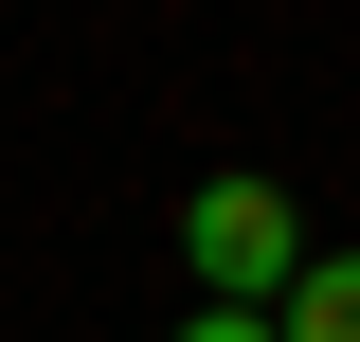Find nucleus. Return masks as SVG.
<instances>
[{
    "mask_svg": "<svg viewBox=\"0 0 360 342\" xmlns=\"http://www.w3.org/2000/svg\"><path fill=\"white\" fill-rule=\"evenodd\" d=\"M270 324H288V342H360V253H324V270H307V289L270 306Z\"/></svg>",
    "mask_w": 360,
    "mask_h": 342,
    "instance_id": "f03ea898",
    "label": "nucleus"
},
{
    "mask_svg": "<svg viewBox=\"0 0 360 342\" xmlns=\"http://www.w3.org/2000/svg\"><path fill=\"white\" fill-rule=\"evenodd\" d=\"M180 253H198V289H217V306H288V289L324 270V253H307V216H288V180H252V163L180 198Z\"/></svg>",
    "mask_w": 360,
    "mask_h": 342,
    "instance_id": "f257e3e1",
    "label": "nucleus"
},
{
    "mask_svg": "<svg viewBox=\"0 0 360 342\" xmlns=\"http://www.w3.org/2000/svg\"><path fill=\"white\" fill-rule=\"evenodd\" d=\"M180 342H288V324H270V306H198Z\"/></svg>",
    "mask_w": 360,
    "mask_h": 342,
    "instance_id": "7ed1b4c3",
    "label": "nucleus"
}]
</instances>
